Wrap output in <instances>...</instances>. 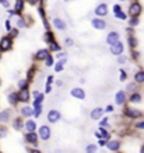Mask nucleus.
<instances>
[{
    "label": "nucleus",
    "instance_id": "1",
    "mask_svg": "<svg viewBox=\"0 0 144 153\" xmlns=\"http://www.w3.org/2000/svg\"><path fill=\"white\" fill-rule=\"evenodd\" d=\"M11 47H13V42H11L10 37L1 38V41H0V52H6L8 49H11Z\"/></svg>",
    "mask_w": 144,
    "mask_h": 153
},
{
    "label": "nucleus",
    "instance_id": "2",
    "mask_svg": "<svg viewBox=\"0 0 144 153\" xmlns=\"http://www.w3.org/2000/svg\"><path fill=\"white\" fill-rule=\"evenodd\" d=\"M140 13H141V6H140V3H132L130 7H129V14L132 17H137Z\"/></svg>",
    "mask_w": 144,
    "mask_h": 153
},
{
    "label": "nucleus",
    "instance_id": "3",
    "mask_svg": "<svg viewBox=\"0 0 144 153\" xmlns=\"http://www.w3.org/2000/svg\"><path fill=\"white\" fill-rule=\"evenodd\" d=\"M111 52H112L113 55H116V56H119L120 54L123 52V44L118 41V42H115L113 45H111Z\"/></svg>",
    "mask_w": 144,
    "mask_h": 153
},
{
    "label": "nucleus",
    "instance_id": "4",
    "mask_svg": "<svg viewBox=\"0 0 144 153\" xmlns=\"http://www.w3.org/2000/svg\"><path fill=\"white\" fill-rule=\"evenodd\" d=\"M39 138L42 140H48L49 138H50V129H49V127H46V125H42V127H41Z\"/></svg>",
    "mask_w": 144,
    "mask_h": 153
},
{
    "label": "nucleus",
    "instance_id": "5",
    "mask_svg": "<svg viewBox=\"0 0 144 153\" xmlns=\"http://www.w3.org/2000/svg\"><path fill=\"white\" fill-rule=\"evenodd\" d=\"M95 14L99 17H104L108 14V6L105 4V3H101V4H98L95 7Z\"/></svg>",
    "mask_w": 144,
    "mask_h": 153
},
{
    "label": "nucleus",
    "instance_id": "6",
    "mask_svg": "<svg viewBox=\"0 0 144 153\" xmlns=\"http://www.w3.org/2000/svg\"><path fill=\"white\" fill-rule=\"evenodd\" d=\"M48 120H49V122H57L59 120H60V113L59 111H56V110H50L48 113Z\"/></svg>",
    "mask_w": 144,
    "mask_h": 153
},
{
    "label": "nucleus",
    "instance_id": "7",
    "mask_svg": "<svg viewBox=\"0 0 144 153\" xmlns=\"http://www.w3.org/2000/svg\"><path fill=\"white\" fill-rule=\"evenodd\" d=\"M91 25L94 28H96V30H104L105 27H106V23H105L104 20H101V18H94L91 21Z\"/></svg>",
    "mask_w": 144,
    "mask_h": 153
},
{
    "label": "nucleus",
    "instance_id": "8",
    "mask_svg": "<svg viewBox=\"0 0 144 153\" xmlns=\"http://www.w3.org/2000/svg\"><path fill=\"white\" fill-rule=\"evenodd\" d=\"M118 41H119V34H118V32L112 31V32L108 34V37H106V42H108L109 45H113V44L118 42Z\"/></svg>",
    "mask_w": 144,
    "mask_h": 153
},
{
    "label": "nucleus",
    "instance_id": "9",
    "mask_svg": "<svg viewBox=\"0 0 144 153\" xmlns=\"http://www.w3.org/2000/svg\"><path fill=\"white\" fill-rule=\"evenodd\" d=\"M72 96L76 97V98H80V100H83V98H85V93H84V90H83V89L76 87V89L72 90Z\"/></svg>",
    "mask_w": 144,
    "mask_h": 153
},
{
    "label": "nucleus",
    "instance_id": "10",
    "mask_svg": "<svg viewBox=\"0 0 144 153\" xmlns=\"http://www.w3.org/2000/svg\"><path fill=\"white\" fill-rule=\"evenodd\" d=\"M115 101H116V104H123V103L126 101V94H125V91H118L116 96H115Z\"/></svg>",
    "mask_w": 144,
    "mask_h": 153
},
{
    "label": "nucleus",
    "instance_id": "11",
    "mask_svg": "<svg viewBox=\"0 0 144 153\" xmlns=\"http://www.w3.org/2000/svg\"><path fill=\"white\" fill-rule=\"evenodd\" d=\"M28 100H30V93H28L25 89H23L20 93H18V101H24V103H27Z\"/></svg>",
    "mask_w": 144,
    "mask_h": 153
},
{
    "label": "nucleus",
    "instance_id": "12",
    "mask_svg": "<svg viewBox=\"0 0 144 153\" xmlns=\"http://www.w3.org/2000/svg\"><path fill=\"white\" fill-rule=\"evenodd\" d=\"M126 114H127L129 117H132V118H137V117L141 115V111L134 110V108H127V110H126Z\"/></svg>",
    "mask_w": 144,
    "mask_h": 153
},
{
    "label": "nucleus",
    "instance_id": "13",
    "mask_svg": "<svg viewBox=\"0 0 144 153\" xmlns=\"http://www.w3.org/2000/svg\"><path fill=\"white\" fill-rule=\"evenodd\" d=\"M53 25L56 27L57 30H64L66 28V23H64L63 20H60V18H55L53 20Z\"/></svg>",
    "mask_w": 144,
    "mask_h": 153
},
{
    "label": "nucleus",
    "instance_id": "14",
    "mask_svg": "<svg viewBox=\"0 0 144 153\" xmlns=\"http://www.w3.org/2000/svg\"><path fill=\"white\" fill-rule=\"evenodd\" d=\"M48 56H49L48 49H41V51H38V54H37V59H39V61H43V59H46Z\"/></svg>",
    "mask_w": 144,
    "mask_h": 153
},
{
    "label": "nucleus",
    "instance_id": "15",
    "mask_svg": "<svg viewBox=\"0 0 144 153\" xmlns=\"http://www.w3.org/2000/svg\"><path fill=\"white\" fill-rule=\"evenodd\" d=\"M95 135H96V138H104V139H108V138H109V135H108V132L104 129V127H101V128L98 129L95 132Z\"/></svg>",
    "mask_w": 144,
    "mask_h": 153
},
{
    "label": "nucleus",
    "instance_id": "16",
    "mask_svg": "<svg viewBox=\"0 0 144 153\" xmlns=\"http://www.w3.org/2000/svg\"><path fill=\"white\" fill-rule=\"evenodd\" d=\"M102 114H104V111H102L101 108H95V110L91 113V118H92V120H99V118L102 117Z\"/></svg>",
    "mask_w": 144,
    "mask_h": 153
},
{
    "label": "nucleus",
    "instance_id": "17",
    "mask_svg": "<svg viewBox=\"0 0 144 153\" xmlns=\"http://www.w3.org/2000/svg\"><path fill=\"white\" fill-rule=\"evenodd\" d=\"M106 147L111 149V150H118L119 149V142L118 140H111V142L106 143Z\"/></svg>",
    "mask_w": 144,
    "mask_h": 153
},
{
    "label": "nucleus",
    "instance_id": "18",
    "mask_svg": "<svg viewBox=\"0 0 144 153\" xmlns=\"http://www.w3.org/2000/svg\"><path fill=\"white\" fill-rule=\"evenodd\" d=\"M21 114L25 115V117H31V115H34V111H32L31 107H23L21 108Z\"/></svg>",
    "mask_w": 144,
    "mask_h": 153
},
{
    "label": "nucleus",
    "instance_id": "19",
    "mask_svg": "<svg viewBox=\"0 0 144 153\" xmlns=\"http://www.w3.org/2000/svg\"><path fill=\"white\" fill-rule=\"evenodd\" d=\"M8 101H10V104H17V101H18V93H10L8 94Z\"/></svg>",
    "mask_w": 144,
    "mask_h": 153
},
{
    "label": "nucleus",
    "instance_id": "20",
    "mask_svg": "<svg viewBox=\"0 0 144 153\" xmlns=\"http://www.w3.org/2000/svg\"><path fill=\"white\" fill-rule=\"evenodd\" d=\"M34 107H35V113H34V115H35V117H39V115H41V111H42L41 103L35 100V103H34Z\"/></svg>",
    "mask_w": 144,
    "mask_h": 153
},
{
    "label": "nucleus",
    "instance_id": "21",
    "mask_svg": "<svg viewBox=\"0 0 144 153\" xmlns=\"http://www.w3.org/2000/svg\"><path fill=\"white\" fill-rule=\"evenodd\" d=\"M27 140L31 142V143H37V135L34 132H28L27 134Z\"/></svg>",
    "mask_w": 144,
    "mask_h": 153
},
{
    "label": "nucleus",
    "instance_id": "22",
    "mask_svg": "<svg viewBox=\"0 0 144 153\" xmlns=\"http://www.w3.org/2000/svg\"><path fill=\"white\" fill-rule=\"evenodd\" d=\"M35 127H37V125H35V122L34 121H28L27 124H25V128H27L28 132H34V131H35Z\"/></svg>",
    "mask_w": 144,
    "mask_h": 153
},
{
    "label": "nucleus",
    "instance_id": "23",
    "mask_svg": "<svg viewBox=\"0 0 144 153\" xmlns=\"http://www.w3.org/2000/svg\"><path fill=\"white\" fill-rule=\"evenodd\" d=\"M8 118H10V113H8V111H3V113H0V121L1 122H7Z\"/></svg>",
    "mask_w": 144,
    "mask_h": 153
},
{
    "label": "nucleus",
    "instance_id": "24",
    "mask_svg": "<svg viewBox=\"0 0 144 153\" xmlns=\"http://www.w3.org/2000/svg\"><path fill=\"white\" fill-rule=\"evenodd\" d=\"M134 79H136L137 83H143V81H144V72H138V73H136Z\"/></svg>",
    "mask_w": 144,
    "mask_h": 153
},
{
    "label": "nucleus",
    "instance_id": "25",
    "mask_svg": "<svg viewBox=\"0 0 144 153\" xmlns=\"http://www.w3.org/2000/svg\"><path fill=\"white\" fill-rule=\"evenodd\" d=\"M24 8V1L23 0H16V11H21Z\"/></svg>",
    "mask_w": 144,
    "mask_h": 153
},
{
    "label": "nucleus",
    "instance_id": "26",
    "mask_svg": "<svg viewBox=\"0 0 144 153\" xmlns=\"http://www.w3.org/2000/svg\"><path fill=\"white\" fill-rule=\"evenodd\" d=\"M66 63V59H62L59 63H56V66H55V70L56 72H62V69H63V65Z\"/></svg>",
    "mask_w": 144,
    "mask_h": 153
},
{
    "label": "nucleus",
    "instance_id": "27",
    "mask_svg": "<svg viewBox=\"0 0 144 153\" xmlns=\"http://www.w3.org/2000/svg\"><path fill=\"white\" fill-rule=\"evenodd\" d=\"M49 47H50V49L52 51H60V47L57 45L55 41H52V42H49Z\"/></svg>",
    "mask_w": 144,
    "mask_h": 153
},
{
    "label": "nucleus",
    "instance_id": "28",
    "mask_svg": "<svg viewBox=\"0 0 144 153\" xmlns=\"http://www.w3.org/2000/svg\"><path fill=\"white\" fill-rule=\"evenodd\" d=\"M130 100H132L133 103H137V101H140V100H141V96H140L138 93H134L133 96L130 97Z\"/></svg>",
    "mask_w": 144,
    "mask_h": 153
},
{
    "label": "nucleus",
    "instance_id": "29",
    "mask_svg": "<svg viewBox=\"0 0 144 153\" xmlns=\"http://www.w3.org/2000/svg\"><path fill=\"white\" fill-rule=\"evenodd\" d=\"M85 152L87 153H95L96 152V146L95 145H88L87 149H85Z\"/></svg>",
    "mask_w": 144,
    "mask_h": 153
},
{
    "label": "nucleus",
    "instance_id": "30",
    "mask_svg": "<svg viewBox=\"0 0 144 153\" xmlns=\"http://www.w3.org/2000/svg\"><path fill=\"white\" fill-rule=\"evenodd\" d=\"M129 44H130L132 48H134V47L137 45V40L134 38V37H129Z\"/></svg>",
    "mask_w": 144,
    "mask_h": 153
},
{
    "label": "nucleus",
    "instance_id": "31",
    "mask_svg": "<svg viewBox=\"0 0 144 153\" xmlns=\"http://www.w3.org/2000/svg\"><path fill=\"white\" fill-rule=\"evenodd\" d=\"M129 24L133 25V27H134V25H137V24H138V18H137V17H132V18L129 20Z\"/></svg>",
    "mask_w": 144,
    "mask_h": 153
},
{
    "label": "nucleus",
    "instance_id": "32",
    "mask_svg": "<svg viewBox=\"0 0 144 153\" xmlns=\"http://www.w3.org/2000/svg\"><path fill=\"white\" fill-rule=\"evenodd\" d=\"M14 128L16 129L23 128V121H21V120H16V121H14Z\"/></svg>",
    "mask_w": 144,
    "mask_h": 153
},
{
    "label": "nucleus",
    "instance_id": "33",
    "mask_svg": "<svg viewBox=\"0 0 144 153\" xmlns=\"http://www.w3.org/2000/svg\"><path fill=\"white\" fill-rule=\"evenodd\" d=\"M23 27H25V23H24V20L20 17V18L17 20V28H23Z\"/></svg>",
    "mask_w": 144,
    "mask_h": 153
},
{
    "label": "nucleus",
    "instance_id": "34",
    "mask_svg": "<svg viewBox=\"0 0 144 153\" xmlns=\"http://www.w3.org/2000/svg\"><path fill=\"white\" fill-rule=\"evenodd\" d=\"M27 83H28V81L27 80H20L18 81V89H25V87H27Z\"/></svg>",
    "mask_w": 144,
    "mask_h": 153
},
{
    "label": "nucleus",
    "instance_id": "35",
    "mask_svg": "<svg viewBox=\"0 0 144 153\" xmlns=\"http://www.w3.org/2000/svg\"><path fill=\"white\" fill-rule=\"evenodd\" d=\"M45 37H46L45 40L48 41V42H52V41H53V34H50V32H46V34H45Z\"/></svg>",
    "mask_w": 144,
    "mask_h": 153
},
{
    "label": "nucleus",
    "instance_id": "36",
    "mask_svg": "<svg viewBox=\"0 0 144 153\" xmlns=\"http://www.w3.org/2000/svg\"><path fill=\"white\" fill-rule=\"evenodd\" d=\"M115 17H116V18H120V20H126V14H123L122 11L116 13V14H115Z\"/></svg>",
    "mask_w": 144,
    "mask_h": 153
},
{
    "label": "nucleus",
    "instance_id": "37",
    "mask_svg": "<svg viewBox=\"0 0 144 153\" xmlns=\"http://www.w3.org/2000/svg\"><path fill=\"white\" fill-rule=\"evenodd\" d=\"M17 34H18V31L17 30H10V38H14V37H17Z\"/></svg>",
    "mask_w": 144,
    "mask_h": 153
},
{
    "label": "nucleus",
    "instance_id": "38",
    "mask_svg": "<svg viewBox=\"0 0 144 153\" xmlns=\"http://www.w3.org/2000/svg\"><path fill=\"white\" fill-rule=\"evenodd\" d=\"M52 65H53V58L48 56L46 58V66H52Z\"/></svg>",
    "mask_w": 144,
    "mask_h": 153
},
{
    "label": "nucleus",
    "instance_id": "39",
    "mask_svg": "<svg viewBox=\"0 0 144 153\" xmlns=\"http://www.w3.org/2000/svg\"><path fill=\"white\" fill-rule=\"evenodd\" d=\"M127 90H129V91L136 90V84H134V83H130V84H127Z\"/></svg>",
    "mask_w": 144,
    "mask_h": 153
},
{
    "label": "nucleus",
    "instance_id": "40",
    "mask_svg": "<svg viewBox=\"0 0 144 153\" xmlns=\"http://www.w3.org/2000/svg\"><path fill=\"white\" fill-rule=\"evenodd\" d=\"M0 3H1L3 7H6V8H8V6H10V3H8L7 0H0Z\"/></svg>",
    "mask_w": 144,
    "mask_h": 153
},
{
    "label": "nucleus",
    "instance_id": "41",
    "mask_svg": "<svg viewBox=\"0 0 144 153\" xmlns=\"http://www.w3.org/2000/svg\"><path fill=\"white\" fill-rule=\"evenodd\" d=\"M4 27H6V30L10 31L11 30V24H10V20H6V23H4Z\"/></svg>",
    "mask_w": 144,
    "mask_h": 153
},
{
    "label": "nucleus",
    "instance_id": "42",
    "mask_svg": "<svg viewBox=\"0 0 144 153\" xmlns=\"http://www.w3.org/2000/svg\"><path fill=\"white\" fill-rule=\"evenodd\" d=\"M113 11H115V14H116V13L122 11V8H120V6H118V4H116V6H113Z\"/></svg>",
    "mask_w": 144,
    "mask_h": 153
},
{
    "label": "nucleus",
    "instance_id": "43",
    "mask_svg": "<svg viewBox=\"0 0 144 153\" xmlns=\"http://www.w3.org/2000/svg\"><path fill=\"white\" fill-rule=\"evenodd\" d=\"M118 62H119V63H125V62H126V56H119Z\"/></svg>",
    "mask_w": 144,
    "mask_h": 153
},
{
    "label": "nucleus",
    "instance_id": "44",
    "mask_svg": "<svg viewBox=\"0 0 144 153\" xmlns=\"http://www.w3.org/2000/svg\"><path fill=\"white\" fill-rule=\"evenodd\" d=\"M120 79L122 80H126V73L123 72V70H120Z\"/></svg>",
    "mask_w": 144,
    "mask_h": 153
},
{
    "label": "nucleus",
    "instance_id": "45",
    "mask_svg": "<svg viewBox=\"0 0 144 153\" xmlns=\"http://www.w3.org/2000/svg\"><path fill=\"white\" fill-rule=\"evenodd\" d=\"M46 83H48V86H50V84L53 83V76H49V77H48V81H46Z\"/></svg>",
    "mask_w": 144,
    "mask_h": 153
},
{
    "label": "nucleus",
    "instance_id": "46",
    "mask_svg": "<svg viewBox=\"0 0 144 153\" xmlns=\"http://www.w3.org/2000/svg\"><path fill=\"white\" fill-rule=\"evenodd\" d=\"M136 127H137L138 129H144V121H143V122H138Z\"/></svg>",
    "mask_w": 144,
    "mask_h": 153
},
{
    "label": "nucleus",
    "instance_id": "47",
    "mask_svg": "<svg viewBox=\"0 0 144 153\" xmlns=\"http://www.w3.org/2000/svg\"><path fill=\"white\" fill-rule=\"evenodd\" d=\"M27 1H28L30 4H37V3H38L39 0H27Z\"/></svg>",
    "mask_w": 144,
    "mask_h": 153
},
{
    "label": "nucleus",
    "instance_id": "48",
    "mask_svg": "<svg viewBox=\"0 0 144 153\" xmlns=\"http://www.w3.org/2000/svg\"><path fill=\"white\" fill-rule=\"evenodd\" d=\"M66 44H67V45H72V44H73V41L67 38V40H66Z\"/></svg>",
    "mask_w": 144,
    "mask_h": 153
},
{
    "label": "nucleus",
    "instance_id": "49",
    "mask_svg": "<svg viewBox=\"0 0 144 153\" xmlns=\"http://www.w3.org/2000/svg\"><path fill=\"white\" fill-rule=\"evenodd\" d=\"M8 14H10V16H14V14H16V11H13V10H8Z\"/></svg>",
    "mask_w": 144,
    "mask_h": 153
},
{
    "label": "nucleus",
    "instance_id": "50",
    "mask_svg": "<svg viewBox=\"0 0 144 153\" xmlns=\"http://www.w3.org/2000/svg\"><path fill=\"white\" fill-rule=\"evenodd\" d=\"M4 134H6V129H1V131H0V136H3Z\"/></svg>",
    "mask_w": 144,
    "mask_h": 153
},
{
    "label": "nucleus",
    "instance_id": "51",
    "mask_svg": "<svg viewBox=\"0 0 144 153\" xmlns=\"http://www.w3.org/2000/svg\"><path fill=\"white\" fill-rule=\"evenodd\" d=\"M31 153H41L39 150H37V149H34V150H31Z\"/></svg>",
    "mask_w": 144,
    "mask_h": 153
},
{
    "label": "nucleus",
    "instance_id": "52",
    "mask_svg": "<svg viewBox=\"0 0 144 153\" xmlns=\"http://www.w3.org/2000/svg\"><path fill=\"white\" fill-rule=\"evenodd\" d=\"M141 153H144V146H143V147H141Z\"/></svg>",
    "mask_w": 144,
    "mask_h": 153
},
{
    "label": "nucleus",
    "instance_id": "53",
    "mask_svg": "<svg viewBox=\"0 0 144 153\" xmlns=\"http://www.w3.org/2000/svg\"><path fill=\"white\" fill-rule=\"evenodd\" d=\"M64 1H69V0H64Z\"/></svg>",
    "mask_w": 144,
    "mask_h": 153
}]
</instances>
